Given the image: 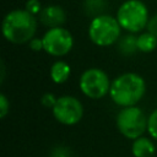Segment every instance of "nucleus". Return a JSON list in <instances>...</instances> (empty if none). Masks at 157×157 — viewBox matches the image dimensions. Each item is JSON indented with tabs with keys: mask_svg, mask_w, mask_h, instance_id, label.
<instances>
[{
	"mask_svg": "<svg viewBox=\"0 0 157 157\" xmlns=\"http://www.w3.org/2000/svg\"><path fill=\"white\" fill-rule=\"evenodd\" d=\"M43 50L52 56H65L74 47V38L69 29L61 27L48 28L42 37Z\"/></svg>",
	"mask_w": 157,
	"mask_h": 157,
	"instance_id": "0eeeda50",
	"label": "nucleus"
},
{
	"mask_svg": "<svg viewBox=\"0 0 157 157\" xmlns=\"http://www.w3.org/2000/svg\"><path fill=\"white\" fill-rule=\"evenodd\" d=\"M110 83L108 74L99 67L86 69L78 80L80 91L91 99H101L109 94Z\"/></svg>",
	"mask_w": 157,
	"mask_h": 157,
	"instance_id": "423d86ee",
	"label": "nucleus"
},
{
	"mask_svg": "<svg viewBox=\"0 0 157 157\" xmlns=\"http://www.w3.org/2000/svg\"><path fill=\"white\" fill-rule=\"evenodd\" d=\"M146 28H147V31H148L150 33H152L153 36L157 37V15H153L152 17H150Z\"/></svg>",
	"mask_w": 157,
	"mask_h": 157,
	"instance_id": "aec40b11",
	"label": "nucleus"
},
{
	"mask_svg": "<svg viewBox=\"0 0 157 157\" xmlns=\"http://www.w3.org/2000/svg\"><path fill=\"white\" fill-rule=\"evenodd\" d=\"M25 9L31 12L32 15H39V12L42 11V4L39 2V0H27L25 4Z\"/></svg>",
	"mask_w": 157,
	"mask_h": 157,
	"instance_id": "dca6fc26",
	"label": "nucleus"
},
{
	"mask_svg": "<svg viewBox=\"0 0 157 157\" xmlns=\"http://www.w3.org/2000/svg\"><path fill=\"white\" fill-rule=\"evenodd\" d=\"M121 29L129 33H140L147 27L150 16L145 2L141 0H126L124 1L115 15Z\"/></svg>",
	"mask_w": 157,
	"mask_h": 157,
	"instance_id": "20e7f679",
	"label": "nucleus"
},
{
	"mask_svg": "<svg viewBox=\"0 0 157 157\" xmlns=\"http://www.w3.org/2000/svg\"><path fill=\"white\" fill-rule=\"evenodd\" d=\"M156 152V146L151 139L140 136L132 140L131 153L134 157H153Z\"/></svg>",
	"mask_w": 157,
	"mask_h": 157,
	"instance_id": "9d476101",
	"label": "nucleus"
},
{
	"mask_svg": "<svg viewBox=\"0 0 157 157\" xmlns=\"http://www.w3.org/2000/svg\"><path fill=\"white\" fill-rule=\"evenodd\" d=\"M136 38L132 33L130 34H126L124 37H120L117 45H118V52L124 55V56H129V55H132L135 52H139L137 50V44H136Z\"/></svg>",
	"mask_w": 157,
	"mask_h": 157,
	"instance_id": "ddd939ff",
	"label": "nucleus"
},
{
	"mask_svg": "<svg viewBox=\"0 0 157 157\" xmlns=\"http://www.w3.org/2000/svg\"><path fill=\"white\" fill-rule=\"evenodd\" d=\"M53 117L63 125H75L83 117V105L74 96L64 94L58 97L56 103L52 108Z\"/></svg>",
	"mask_w": 157,
	"mask_h": 157,
	"instance_id": "6e6552de",
	"label": "nucleus"
},
{
	"mask_svg": "<svg viewBox=\"0 0 157 157\" xmlns=\"http://www.w3.org/2000/svg\"><path fill=\"white\" fill-rule=\"evenodd\" d=\"M38 16H39V18H38L39 22L48 28L61 27L66 21V13H65L64 9L59 5L44 6Z\"/></svg>",
	"mask_w": 157,
	"mask_h": 157,
	"instance_id": "1a4fd4ad",
	"label": "nucleus"
},
{
	"mask_svg": "<svg viewBox=\"0 0 157 157\" xmlns=\"http://www.w3.org/2000/svg\"><path fill=\"white\" fill-rule=\"evenodd\" d=\"M87 33L90 40L97 47H109L118 43L121 27L117 17L102 13L91 20Z\"/></svg>",
	"mask_w": 157,
	"mask_h": 157,
	"instance_id": "7ed1b4c3",
	"label": "nucleus"
},
{
	"mask_svg": "<svg viewBox=\"0 0 157 157\" xmlns=\"http://www.w3.org/2000/svg\"><path fill=\"white\" fill-rule=\"evenodd\" d=\"M137 50L141 53H151L157 48V37L148 31L142 32L136 38Z\"/></svg>",
	"mask_w": 157,
	"mask_h": 157,
	"instance_id": "f8f14e48",
	"label": "nucleus"
},
{
	"mask_svg": "<svg viewBox=\"0 0 157 157\" xmlns=\"http://www.w3.org/2000/svg\"><path fill=\"white\" fill-rule=\"evenodd\" d=\"M147 132L148 135L157 141V109L152 110L147 119Z\"/></svg>",
	"mask_w": 157,
	"mask_h": 157,
	"instance_id": "2eb2a0df",
	"label": "nucleus"
},
{
	"mask_svg": "<svg viewBox=\"0 0 157 157\" xmlns=\"http://www.w3.org/2000/svg\"><path fill=\"white\" fill-rule=\"evenodd\" d=\"M5 77V66H4V61H1V82L4 81Z\"/></svg>",
	"mask_w": 157,
	"mask_h": 157,
	"instance_id": "4be33fe9",
	"label": "nucleus"
},
{
	"mask_svg": "<svg viewBox=\"0 0 157 157\" xmlns=\"http://www.w3.org/2000/svg\"><path fill=\"white\" fill-rule=\"evenodd\" d=\"M146 92L144 77L136 72H124L117 76L110 83L109 97L119 107L136 105Z\"/></svg>",
	"mask_w": 157,
	"mask_h": 157,
	"instance_id": "f03ea898",
	"label": "nucleus"
},
{
	"mask_svg": "<svg viewBox=\"0 0 157 157\" xmlns=\"http://www.w3.org/2000/svg\"><path fill=\"white\" fill-rule=\"evenodd\" d=\"M10 112V102L7 99V97L1 93L0 94V118L4 119Z\"/></svg>",
	"mask_w": 157,
	"mask_h": 157,
	"instance_id": "a211bd4d",
	"label": "nucleus"
},
{
	"mask_svg": "<svg viewBox=\"0 0 157 157\" xmlns=\"http://www.w3.org/2000/svg\"><path fill=\"white\" fill-rule=\"evenodd\" d=\"M147 119L148 117L145 115L141 108L131 105L124 107L118 112L115 123L119 132L124 137L135 140L147 130Z\"/></svg>",
	"mask_w": 157,
	"mask_h": 157,
	"instance_id": "39448f33",
	"label": "nucleus"
},
{
	"mask_svg": "<svg viewBox=\"0 0 157 157\" xmlns=\"http://www.w3.org/2000/svg\"><path fill=\"white\" fill-rule=\"evenodd\" d=\"M56 99H58V97H55L53 93H50V92H47V93H44L42 97H40V103H42V105L43 107H45V108H53L54 107V104L56 103Z\"/></svg>",
	"mask_w": 157,
	"mask_h": 157,
	"instance_id": "f3484780",
	"label": "nucleus"
},
{
	"mask_svg": "<svg viewBox=\"0 0 157 157\" xmlns=\"http://www.w3.org/2000/svg\"><path fill=\"white\" fill-rule=\"evenodd\" d=\"M105 7L104 0H85V11L87 15H93V17L102 15Z\"/></svg>",
	"mask_w": 157,
	"mask_h": 157,
	"instance_id": "4468645a",
	"label": "nucleus"
},
{
	"mask_svg": "<svg viewBox=\"0 0 157 157\" xmlns=\"http://www.w3.org/2000/svg\"><path fill=\"white\" fill-rule=\"evenodd\" d=\"M27 44H28L29 49L33 50V52H40V50H43V40H42V38L34 37Z\"/></svg>",
	"mask_w": 157,
	"mask_h": 157,
	"instance_id": "6ab92c4d",
	"label": "nucleus"
},
{
	"mask_svg": "<svg viewBox=\"0 0 157 157\" xmlns=\"http://www.w3.org/2000/svg\"><path fill=\"white\" fill-rule=\"evenodd\" d=\"M53 157H67V150H64L63 147H58L54 151Z\"/></svg>",
	"mask_w": 157,
	"mask_h": 157,
	"instance_id": "412c9836",
	"label": "nucleus"
},
{
	"mask_svg": "<svg viewBox=\"0 0 157 157\" xmlns=\"http://www.w3.org/2000/svg\"><path fill=\"white\" fill-rule=\"evenodd\" d=\"M70 74H71V67L64 60L54 61L49 70V76L52 78V81L56 85L65 83L70 77Z\"/></svg>",
	"mask_w": 157,
	"mask_h": 157,
	"instance_id": "9b49d317",
	"label": "nucleus"
},
{
	"mask_svg": "<svg viewBox=\"0 0 157 157\" xmlns=\"http://www.w3.org/2000/svg\"><path fill=\"white\" fill-rule=\"evenodd\" d=\"M5 39L12 44L28 43L37 32V18L26 9H15L7 12L1 23Z\"/></svg>",
	"mask_w": 157,
	"mask_h": 157,
	"instance_id": "f257e3e1",
	"label": "nucleus"
}]
</instances>
